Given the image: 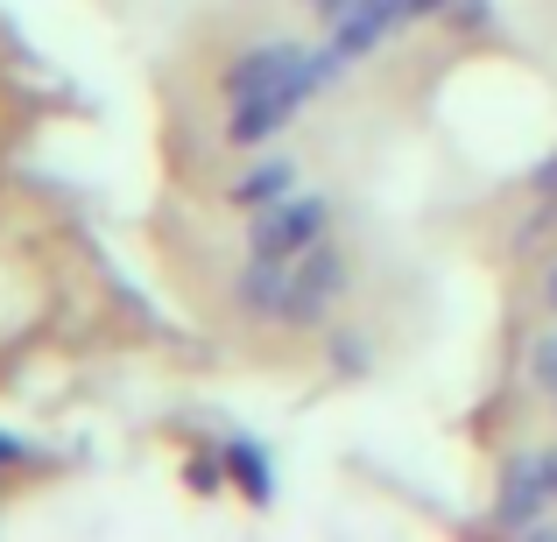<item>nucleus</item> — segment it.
I'll list each match as a JSON object with an SVG mask.
<instances>
[{"mask_svg":"<svg viewBox=\"0 0 557 542\" xmlns=\"http://www.w3.org/2000/svg\"><path fill=\"white\" fill-rule=\"evenodd\" d=\"M530 184H536V190H544V198H557V155H544V163H536V169H530Z\"/></svg>","mask_w":557,"mask_h":542,"instance_id":"obj_14","label":"nucleus"},{"mask_svg":"<svg viewBox=\"0 0 557 542\" xmlns=\"http://www.w3.org/2000/svg\"><path fill=\"white\" fill-rule=\"evenodd\" d=\"M339 71H346V56L332 50V42H325V50H304V64L289 71L275 92H261V99H247V106H233L226 141H233V149H261V141L283 135V127L297 121V113L311 106L318 92H332V85H339Z\"/></svg>","mask_w":557,"mask_h":542,"instance_id":"obj_1","label":"nucleus"},{"mask_svg":"<svg viewBox=\"0 0 557 542\" xmlns=\"http://www.w3.org/2000/svg\"><path fill=\"white\" fill-rule=\"evenodd\" d=\"M557 507L550 472H544V451H516L494 479V529L508 535H544V515Z\"/></svg>","mask_w":557,"mask_h":542,"instance_id":"obj_3","label":"nucleus"},{"mask_svg":"<svg viewBox=\"0 0 557 542\" xmlns=\"http://www.w3.org/2000/svg\"><path fill=\"white\" fill-rule=\"evenodd\" d=\"M311 8H318V14H325V22H339V14H346V8H354V0H311Z\"/></svg>","mask_w":557,"mask_h":542,"instance_id":"obj_16","label":"nucleus"},{"mask_svg":"<svg viewBox=\"0 0 557 542\" xmlns=\"http://www.w3.org/2000/svg\"><path fill=\"white\" fill-rule=\"evenodd\" d=\"M544 311H557V254H550V268H544Z\"/></svg>","mask_w":557,"mask_h":542,"instance_id":"obj_15","label":"nucleus"},{"mask_svg":"<svg viewBox=\"0 0 557 542\" xmlns=\"http://www.w3.org/2000/svg\"><path fill=\"white\" fill-rule=\"evenodd\" d=\"M332 226V198H318V190H289V198L261 204L255 226H247V247H255L261 261H297L304 247H318Z\"/></svg>","mask_w":557,"mask_h":542,"instance_id":"obj_2","label":"nucleus"},{"mask_svg":"<svg viewBox=\"0 0 557 542\" xmlns=\"http://www.w3.org/2000/svg\"><path fill=\"white\" fill-rule=\"evenodd\" d=\"M451 0H409V14H445Z\"/></svg>","mask_w":557,"mask_h":542,"instance_id":"obj_18","label":"nucleus"},{"mask_svg":"<svg viewBox=\"0 0 557 542\" xmlns=\"http://www.w3.org/2000/svg\"><path fill=\"white\" fill-rule=\"evenodd\" d=\"M226 479H233V487H240L255 507L275 501V465H269V451H261L255 437H233V444H226Z\"/></svg>","mask_w":557,"mask_h":542,"instance_id":"obj_8","label":"nucleus"},{"mask_svg":"<svg viewBox=\"0 0 557 542\" xmlns=\"http://www.w3.org/2000/svg\"><path fill=\"white\" fill-rule=\"evenodd\" d=\"M184 479L198 493H219V479H226V451H219V458H198V465H184Z\"/></svg>","mask_w":557,"mask_h":542,"instance_id":"obj_12","label":"nucleus"},{"mask_svg":"<svg viewBox=\"0 0 557 542\" xmlns=\"http://www.w3.org/2000/svg\"><path fill=\"white\" fill-rule=\"evenodd\" d=\"M530 380H536L544 394H557V325L530 339Z\"/></svg>","mask_w":557,"mask_h":542,"instance_id":"obj_11","label":"nucleus"},{"mask_svg":"<svg viewBox=\"0 0 557 542\" xmlns=\"http://www.w3.org/2000/svg\"><path fill=\"white\" fill-rule=\"evenodd\" d=\"M451 14H459L466 28H487V14H494V0H451Z\"/></svg>","mask_w":557,"mask_h":542,"instance_id":"obj_13","label":"nucleus"},{"mask_svg":"<svg viewBox=\"0 0 557 542\" xmlns=\"http://www.w3.org/2000/svg\"><path fill=\"white\" fill-rule=\"evenodd\" d=\"M283 303H289V261H247V275H240V311L247 317H275L283 325Z\"/></svg>","mask_w":557,"mask_h":542,"instance_id":"obj_7","label":"nucleus"},{"mask_svg":"<svg viewBox=\"0 0 557 542\" xmlns=\"http://www.w3.org/2000/svg\"><path fill=\"white\" fill-rule=\"evenodd\" d=\"M297 64H304V42H289V36L255 42V50H240V56L226 64V78H219V99H226V106H247V99L275 92V85H283Z\"/></svg>","mask_w":557,"mask_h":542,"instance_id":"obj_5","label":"nucleus"},{"mask_svg":"<svg viewBox=\"0 0 557 542\" xmlns=\"http://www.w3.org/2000/svg\"><path fill=\"white\" fill-rule=\"evenodd\" d=\"M8 458H28V444H22V437H0V465H8Z\"/></svg>","mask_w":557,"mask_h":542,"instance_id":"obj_17","label":"nucleus"},{"mask_svg":"<svg viewBox=\"0 0 557 542\" xmlns=\"http://www.w3.org/2000/svg\"><path fill=\"white\" fill-rule=\"evenodd\" d=\"M550 402H557V394H550Z\"/></svg>","mask_w":557,"mask_h":542,"instance_id":"obj_20","label":"nucleus"},{"mask_svg":"<svg viewBox=\"0 0 557 542\" xmlns=\"http://www.w3.org/2000/svg\"><path fill=\"white\" fill-rule=\"evenodd\" d=\"M289 184H297V163H283V155H275V163H255L240 184H233V204H240V212H261V204L289 198Z\"/></svg>","mask_w":557,"mask_h":542,"instance_id":"obj_9","label":"nucleus"},{"mask_svg":"<svg viewBox=\"0 0 557 542\" xmlns=\"http://www.w3.org/2000/svg\"><path fill=\"white\" fill-rule=\"evenodd\" d=\"M544 472H550V493H557V444H544Z\"/></svg>","mask_w":557,"mask_h":542,"instance_id":"obj_19","label":"nucleus"},{"mask_svg":"<svg viewBox=\"0 0 557 542\" xmlns=\"http://www.w3.org/2000/svg\"><path fill=\"white\" fill-rule=\"evenodd\" d=\"M346 254L332 240L304 247L297 261H289V303H283V325H325V311L346 297Z\"/></svg>","mask_w":557,"mask_h":542,"instance_id":"obj_4","label":"nucleus"},{"mask_svg":"<svg viewBox=\"0 0 557 542\" xmlns=\"http://www.w3.org/2000/svg\"><path fill=\"white\" fill-rule=\"evenodd\" d=\"M403 22H409V0H354V8L332 22V50H339L346 64H360V56H374Z\"/></svg>","mask_w":557,"mask_h":542,"instance_id":"obj_6","label":"nucleus"},{"mask_svg":"<svg viewBox=\"0 0 557 542\" xmlns=\"http://www.w3.org/2000/svg\"><path fill=\"white\" fill-rule=\"evenodd\" d=\"M374 366V345L360 339V331H339V339H332V374H346V380H360Z\"/></svg>","mask_w":557,"mask_h":542,"instance_id":"obj_10","label":"nucleus"}]
</instances>
